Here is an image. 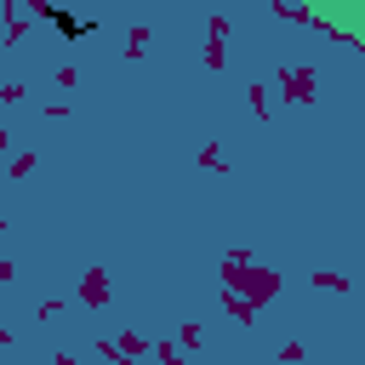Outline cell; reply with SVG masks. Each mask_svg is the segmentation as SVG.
<instances>
[{"label": "cell", "mask_w": 365, "mask_h": 365, "mask_svg": "<svg viewBox=\"0 0 365 365\" xmlns=\"http://www.w3.org/2000/svg\"><path fill=\"white\" fill-rule=\"evenodd\" d=\"M46 23H51L63 40H80V34L97 29V17H74V11H63V6H46Z\"/></svg>", "instance_id": "6da1fadb"}]
</instances>
